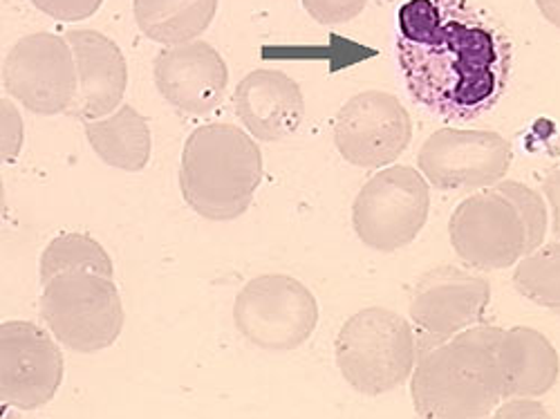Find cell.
I'll return each instance as SVG.
<instances>
[{"mask_svg": "<svg viewBox=\"0 0 560 419\" xmlns=\"http://www.w3.org/2000/svg\"><path fill=\"white\" fill-rule=\"evenodd\" d=\"M395 57L415 104L471 121L502 100L513 50L504 27L471 0H404Z\"/></svg>", "mask_w": 560, "mask_h": 419, "instance_id": "cell-1", "label": "cell"}, {"mask_svg": "<svg viewBox=\"0 0 560 419\" xmlns=\"http://www.w3.org/2000/svg\"><path fill=\"white\" fill-rule=\"evenodd\" d=\"M502 328L474 325L435 344L412 372L410 395L419 417L478 419L489 417L504 395L500 363Z\"/></svg>", "mask_w": 560, "mask_h": 419, "instance_id": "cell-2", "label": "cell"}, {"mask_svg": "<svg viewBox=\"0 0 560 419\" xmlns=\"http://www.w3.org/2000/svg\"><path fill=\"white\" fill-rule=\"evenodd\" d=\"M547 218L534 189L500 179L457 205L448 222L451 245L474 269H506L542 245Z\"/></svg>", "mask_w": 560, "mask_h": 419, "instance_id": "cell-3", "label": "cell"}, {"mask_svg": "<svg viewBox=\"0 0 560 419\" xmlns=\"http://www.w3.org/2000/svg\"><path fill=\"white\" fill-rule=\"evenodd\" d=\"M260 179V149L238 126L209 124L186 139L179 191L198 216L215 222L241 218L249 209Z\"/></svg>", "mask_w": 560, "mask_h": 419, "instance_id": "cell-4", "label": "cell"}, {"mask_svg": "<svg viewBox=\"0 0 560 419\" xmlns=\"http://www.w3.org/2000/svg\"><path fill=\"white\" fill-rule=\"evenodd\" d=\"M40 286V316L66 348L90 354L119 339L124 307L113 276L77 267L55 273Z\"/></svg>", "mask_w": 560, "mask_h": 419, "instance_id": "cell-5", "label": "cell"}, {"mask_svg": "<svg viewBox=\"0 0 560 419\" xmlns=\"http://www.w3.org/2000/svg\"><path fill=\"white\" fill-rule=\"evenodd\" d=\"M337 363L361 395L377 397L399 388L417 359L410 323L393 310L365 307L350 316L337 337Z\"/></svg>", "mask_w": 560, "mask_h": 419, "instance_id": "cell-6", "label": "cell"}, {"mask_svg": "<svg viewBox=\"0 0 560 419\" xmlns=\"http://www.w3.org/2000/svg\"><path fill=\"white\" fill-rule=\"evenodd\" d=\"M429 209V179L417 168L390 166L372 175L359 191L352 224L365 247L390 254L419 236Z\"/></svg>", "mask_w": 560, "mask_h": 419, "instance_id": "cell-7", "label": "cell"}, {"mask_svg": "<svg viewBox=\"0 0 560 419\" xmlns=\"http://www.w3.org/2000/svg\"><path fill=\"white\" fill-rule=\"evenodd\" d=\"M241 335L265 350H294L316 330L314 294L292 276L267 273L249 281L233 305Z\"/></svg>", "mask_w": 560, "mask_h": 419, "instance_id": "cell-8", "label": "cell"}, {"mask_svg": "<svg viewBox=\"0 0 560 419\" xmlns=\"http://www.w3.org/2000/svg\"><path fill=\"white\" fill-rule=\"evenodd\" d=\"M3 85L36 115L68 113L79 92L72 45L50 32L23 36L3 63Z\"/></svg>", "mask_w": 560, "mask_h": 419, "instance_id": "cell-9", "label": "cell"}, {"mask_svg": "<svg viewBox=\"0 0 560 419\" xmlns=\"http://www.w3.org/2000/svg\"><path fill=\"white\" fill-rule=\"evenodd\" d=\"M417 166L442 191L487 189L511 168V144L493 130L440 128L419 149Z\"/></svg>", "mask_w": 560, "mask_h": 419, "instance_id": "cell-10", "label": "cell"}, {"mask_svg": "<svg viewBox=\"0 0 560 419\" xmlns=\"http://www.w3.org/2000/svg\"><path fill=\"white\" fill-rule=\"evenodd\" d=\"M412 139L408 110L395 95L365 90L337 115L335 144L346 162L359 168H382L399 160Z\"/></svg>", "mask_w": 560, "mask_h": 419, "instance_id": "cell-11", "label": "cell"}, {"mask_svg": "<svg viewBox=\"0 0 560 419\" xmlns=\"http://www.w3.org/2000/svg\"><path fill=\"white\" fill-rule=\"evenodd\" d=\"M55 339L30 321L3 323L0 328L3 406L34 410L57 395L63 382V354Z\"/></svg>", "mask_w": 560, "mask_h": 419, "instance_id": "cell-12", "label": "cell"}, {"mask_svg": "<svg viewBox=\"0 0 560 419\" xmlns=\"http://www.w3.org/2000/svg\"><path fill=\"white\" fill-rule=\"evenodd\" d=\"M491 286L482 276L442 265L419 278L410 296V316L431 339H446L482 323Z\"/></svg>", "mask_w": 560, "mask_h": 419, "instance_id": "cell-13", "label": "cell"}, {"mask_svg": "<svg viewBox=\"0 0 560 419\" xmlns=\"http://www.w3.org/2000/svg\"><path fill=\"white\" fill-rule=\"evenodd\" d=\"M160 95L184 115L213 113L229 83L220 53L205 40L166 45L153 63Z\"/></svg>", "mask_w": 560, "mask_h": 419, "instance_id": "cell-14", "label": "cell"}, {"mask_svg": "<svg viewBox=\"0 0 560 419\" xmlns=\"http://www.w3.org/2000/svg\"><path fill=\"white\" fill-rule=\"evenodd\" d=\"M66 38L79 72V92L66 115L85 124L113 115L128 88V66L119 45L95 30H72Z\"/></svg>", "mask_w": 560, "mask_h": 419, "instance_id": "cell-15", "label": "cell"}, {"mask_svg": "<svg viewBox=\"0 0 560 419\" xmlns=\"http://www.w3.org/2000/svg\"><path fill=\"white\" fill-rule=\"evenodd\" d=\"M233 106L245 128L262 142L294 135L305 115L299 83L278 70H254L233 92Z\"/></svg>", "mask_w": 560, "mask_h": 419, "instance_id": "cell-16", "label": "cell"}, {"mask_svg": "<svg viewBox=\"0 0 560 419\" xmlns=\"http://www.w3.org/2000/svg\"><path fill=\"white\" fill-rule=\"evenodd\" d=\"M500 363L506 397L545 395L560 375V359L551 341L523 325L502 333Z\"/></svg>", "mask_w": 560, "mask_h": 419, "instance_id": "cell-17", "label": "cell"}, {"mask_svg": "<svg viewBox=\"0 0 560 419\" xmlns=\"http://www.w3.org/2000/svg\"><path fill=\"white\" fill-rule=\"evenodd\" d=\"M88 142L104 164L121 171H142L151 160V126L132 106L85 124Z\"/></svg>", "mask_w": 560, "mask_h": 419, "instance_id": "cell-18", "label": "cell"}, {"mask_svg": "<svg viewBox=\"0 0 560 419\" xmlns=\"http://www.w3.org/2000/svg\"><path fill=\"white\" fill-rule=\"evenodd\" d=\"M135 21L151 40L179 45L196 40L215 19L218 0H132Z\"/></svg>", "mask_w": 560, "mask_h": 419, "instance_id": "cell-19", "label": "cell"}, {"mask_svg": "<svg viewBox=\"0 0 560 419\" xmlns=\"http://www.w3.org/2000/svg\"><path fill=\"white\" fill-rule=\"evenodd\" d=\"M513 288L527 301L547 307L551 312L560 310V243L540 245L536 252L518 260L513 271Z\"/></svg>", "mask_w": 560, "mask_h": 419, "instance_id": "cell-20", "label": "cell"}, {"mask_svg": "<svg viewBox=\"0 0 560 419\" xmlns=\"http://www.w3.org/2000/svg\"><path fill=\"white\" fill-rule=\"evenodd\" d=\"M77 267L100 269L108 276H115V267L108 252L95 238H90L85 234H61L45 247L40 256V265H38L40 283H45L48 278H52L59 271L77 269Z\"/></svg>", "mask_w": 560, "mask_h": 419, "instance_id": "cell-21", "label": "cell"}, {"mask_svg": "<svg viewBox=\"0 0 560 419\" xmlns=\"http://www.w3.org/2000/svg\"><path fill=\"white\" fill-rule=\"evenodd\" d=\"M305 12L320 25H343L357 19L368 0H301Z\"/></svg>", "mask_w": 560, "mask_h": 419, "instance_id": "cell-22", "label": "cell"}, {"mask_svg": "<svg viewBox=\"0 0 560 419\" xmlns=\"http://www.w3.org/2000/svg\"><path fill=\"white\" fill-rule=\"evenodd\" d=\"M104 0H32V5L63 23H77L95 16Z\"/></svg>", "mask_w": 560, "mask_h": 419, "instance_id": "cell-23", "label": "cell"}, {"mask_svg": "<svg viewBox=\"0 0 560 419\" xmlns=\"http://www.w3.org/2000/svg\"><path fill=\"white\" fill-rule=\"evenodd\" d=\"M23 147V124L10 100H3V160L14 162Z\"/></svg>", "mask_w": 560, "mask_h": 419, "instance_id": "cell-24", "label": "cell"}, {"mask_svg": "<svg viewBox=\"0 0 560 419\" xmlns=\"http://www.w3.org/2000/svg\"><path fill=\"white\" fill-rule=\"evenodd\" d=\"M547 408L538 401H534V397H513L506 404H500L493 410V417H547Z\"/></svg>", "mask_w": 560, "mask_h": 419, "instance_id": "cell-25", "label": "cell"}, {"mask_svg": "<svg viewBox=\"0 0 560 419\" xmlns=\"http://www.w3.org/2000/svg\"><path fill=\"white\" fill-rule=\"evenodd\" d=\"M542 191H545V198L551 209V229H553V234L560 238V168L545 177Z\"/></svg>", "mask_w": 560, "mask_h": 419, "instance_id": "cell-26", "label": "cell"}, {"mask_svg": "<svg viewBox=\"0 0 560 419\" xmlns=\"http://www.w3.org/2000/svg\"><path fill=\"white\" fill-rule=\"evenodd\" d=\"M536 5L542 14V19H547L551 25L560 27V0H536Z\"/></svg>", "mask_w": 560, "mask_h": 419, "instance_id": "cell-27", "label": "cell"}, {"mask_svg": "<svg viewBox=\"0 0 560 419\" xmlns=\"http://www.w3.org/2000/svg\"><path fill=\"white\" fill-rule=\"evenodd\" d=\"M556 314H558V316H560V310H558V312H556Z\"/></svg>", "mask_w": 560, "mask_h": 419, "instance_id": "cell-28", "label": "cell"}]
</instances>
